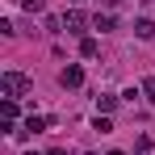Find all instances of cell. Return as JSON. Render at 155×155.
I'll return each instance as SVG.
<instances>
[{
    "instance_id": "cell-1",
    "label": "cell",
    "mask_w": 155,
    "mask_h": 155,
    "mask_svg": "<svg viewBox=\"0 0 155 155\" xmlns=\"http://www.w3.org/2000/svg\"><path fill=\"white\" fill-rule=\"evenodd\" d=\"M29 88H34V80H29L25 71H4V76H0V97H4V101H17V97H25Z\"/></svg>"
},
{
    "instance_id": "cell-2",
    "label": "cell",
    "mask_w": 155,
    "mask_h": 155,
    "mask_svg": "<svg viewBox=\"0 0 155 155\" xmlns=\"http://www.w3.org/2000/svg\"><path fill=\"white\" fill-rule=\"evenodd\" d=\"M84 25H92V21H88L80 8H67V13H63V29H67V34H84Z\"/></svg>"
},
{
    "instance_id": "cell-3",
    "label": "cell",
    "mask_w": 155,
    "mask_h": 155,
    "mask_svg": "<svg viewBox=\"0 0 155 155\" xmlns=\"http://www.w3.org/2000/svg\"><path fill=\"white\" fill-rule=\"evenodd\" d=\"M59 84H63V88H80V84H84V67H80V63H67V67L59 71Z\"/></svg>"
},
{
    "instance_id": "cell-4",
    "label": "cell",
    "mask_w": 155,
    "mask_h": 155,
    "mask_svg": "<svg viewBox=\"0 0 155 155\" xmlns=\"http://www.w3.org/2000/svg\"><path fill=\"white\" fill-rule=\"evenodd\" d=\"M134 34H138L143 42H151V38H155V21H151V17H138V21H134Z\"/></svg>"
},
{
    "instance_id": "cell-5",
    "label": "cell",
    "mask_w": 155,
    "mask_h": 155,
    "mask_svg": "<svg viewBox=\"0 0 155 155\" xmlns=\"http://www.w3.org/2000/svg\"><path fill=\"white\" fill-rule=\"evenodd\" d=\"M113 25H117V21H113V13H97V17H92V29H101V34H109Z\"/></svg>"
},
{
    "instance_id": "cell-6",
    "label": "cell",
    "mask_w": 155,
    "mask_h": 155,
    "mask_svg": "<svg viewBox=\"0 0 155 155\" xmlns=\"http://www.w3.org/2000/svg\"><path fill=\"white\" fill-rule=\"evenodd\" d=\"M97 109H101V113H113V109H117V97H113V92H101V97H97Z\"/></svg>"
},
{
    "instance_id": "cell-7",
    "label": "cell",
    "mask_w": 155,
    "mask_h": 155,
    "mask_svg": "<svg viewBox=\"0 0 155 155\" xmlns=\"http://www.w3.org/2000/svg\"><path fill=\"white\" fill-rule=\"evenodd\" d=\"M97 51H101L97 38H80V54H84V59H97Z\"/></svg>"
},
{
    "instance_id": "cell-8",
    "label": "cell",
    "mask_w": 155,
    "mask_h": 155,
    "mask_svg": "<svg viewBox=\"0 0 155 155\" xmlns=\"http://www.w3.org/2000/svg\"><path fill=\"white\" fill-rule=\"evenodd\" d=\"M0 113H4V122H17L21 109H17V101H0Z\"/></svg>"
},
{
    "instance_id": "cell-9",
    "label": "cell",
    "mask_w": 155,
    "mask_h": 155,
    "mask_svg": "<svg viewBox=\"0 0 155 155\" xmlns=\"http://www.w3.org/2000/svg\"><path fill=\"white\" fill-rule=\"evenodd\" d=\"M21 8H25V13H42V8H46V0H21Z\"/></svg>"
},
{
    "instance_id": "cell-10",
    "label": "cell",
    "mask_w": 155,
    "mask_h": 155,
    "mask_svg": "<svg viewBox=\"0 0 155 155\" xmlns=\"http://www.w3.org/2000/svg\"><path fill=\"white\" fill-rule=\"evenodd\" d=\"M92 126L101 130V134H109V130H113V122H109V117H105V113H97V122H92Z\"/></svg>"
},
{
    "instance_id": "cell-11",
    "label": "cell",
    "mask_w": 155,
    "mask_h": 155,
    "mask_svg": "<svg viewBox=\"0 0 155 155\" xmlns=\"http://www.w3.org/2000/svg\"><path fill=\"white\" fill-rule=\"evenodd\" d=\"M143 92H147V101L155 105V76H147V80H143Z\"/></svg>"
},
{
    "instance_id": "cell-12",
    "label": "cell",
    "mask_w": 155,
    "mask_h": 155,
    "mask_svg": "<svg viewBox=\"0 0 155 155\" xmlns=\"http://www.w3.org/2000/svg\"><path fill=\"white\" fill-rule=\"evenodd\" d=\"M101 4H105V8H117V4H122V0H101Z\"/></svg>"
},
{
    "instance_id": "cell-13",
    "label": "cell",
    "mask_w": 155,
    "mask_h": 155,
    "mask_svg": "<svg viewBox=\"0 0 155 155\" xmlns=\"http://www.w3.org/2000/svg\"><path fill=\"white\" fill-rule=\"evenodd\" d=\"M51 155H67V151H63V147H54V151H51Z\"/></svg>"
},
{
    "instance_id": "cell-14",
    "label": "cell",
    "mask_w": 155,
    "mask_h": 155,
    "mask_svg": "<svg viewBox=\"0 0 155 155\" xmlns=\"http://www.w3.org/2000/svg\"><path fill=\"white\" fill-rule=\"evenodd\" d=\"M109 155H126V151H109Z\"/></svg>"
},
{
    "instance_id": "cell-15",
    "label": "cell",
    "mask_w": 155,
    "mask_h": 155,
    "mask_svg": "<svg viewBox=\"0 0 155 155\" xmlns=\"http://www.w3.org/2000/svg\"><path fill=\"white\" fill-rule=\"evenodd\" d=\"M71 4H80V0H71Z\"/></svg>"
},
{
    "instance_id": "cell-16",
    "label": "cell",
    "mask_w": 155,
    "mask_h": 155,
    "mask_svg": "<svg viewBox=\"0 0 155 155\" xmlns=\"http://www.w3.org/2000/svg\"><path fill=\"white\" fill-rule=\"evenodd\" d=\"M29 155H38V151H29Z\"/></svg>"
}]
</instances>
